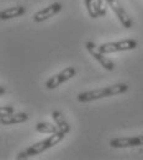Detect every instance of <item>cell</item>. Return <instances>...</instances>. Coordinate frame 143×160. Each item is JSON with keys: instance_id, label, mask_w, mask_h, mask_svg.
<instances>
[{"instance_id": "cell-3", "label": "cell", "mask_w": 143, "mask_h": 160, "mask_svg": "<svg viewBox=\"0 0 143 160\" xmlns=\"http://www.w3.org/2000/svg\"><path fill=\"white\" fill-rule=\"evenodd\" d=\"M137 41L136 40H123L119 42H109L99 46V49L102 53H115V52H123V51H132L137 48Z\"/></svg>"}, {"instance_id": "cell-14", "label": "cell", "mask_w": 143, "mask_h": 160, "mask_svg": "<svg viewBox=\"0 0 143 160\" xmlns=\"http://www.w3.org/2000/svg\"><path fill=\"white\" fill-rule=\"evenodd\" d=\"M11 113H15L14 106H1L0 107V116H9Z\"/></svg>"}, {"instance_id": "cell-4", "label": "cell", "mask_w": 143, "mask_h": 160, "mask_svg": "<svg viewBox=\"0 0 143 160\" xmlns=\"http://www.w3.org/2000/svg\"><path fill=\"white\" fill-rule=\"evenodd\" d=\"M75 74H77V69H75L74 67H68V68L63 69L62 72H59L58 74H56V75H53L52 78H49V79L46 81L44 86H46L48 90H53V89H56L57 86H59L61 84L68 81L69 79H72L73 77H75Z\"/></svg>"}, {"instance_id": "cell-16", "label": "cell", "mask_w": 143, "mask_h": 160, "mask_svg": "<svg viewBox=\"0 0 143 160\" xmlns=\"http://www.w3.org/2000/svg\"><path fill=\"white\" fill-rule=\"evenodd\" d=\"M0 92H1V95H3V94H5V89H4L3 86H1V89H0Z\"/></svg>"}, {"instance_id": "cell-7", "label": "cell", "mask_w": 143, "mask_h": 160, "mask_svg": "<svg viewBox=\"0 0 143 160\" xmlns=\"http://www.w3.org/2000/svg\"><path fill=\"white\" fill-rule=\"evenodd\" d=\"M62 9H63V6H62L61 2H53V4L48 5L47 8L37 11L33 15V21L35 22H42L44 20H48V19L53 18L54 15H57L58 12H61Z\"/></svg>"}, {"instance_id": "cell-5", "label": "cell", "mask_w": 143, "mask_h": 160, "mask_svg": "<svg viewBox=\"0 0 143 160\" xmlns=\"http://www.w3.org/2000/svg\"><path fill=\"white\" fill-rule=\"evenodd\" d=\"M85 47H86L88 52H89L95 59L101 64V67L104 68V69H106V70H109V72H112V70L115 69V64H114V62H112L111 59H109V58L105 56V53H102L101 51L99 49V47H98L94 42H91V41L86 42Z\"/></svg>"}, {"instance_id": "cell-15", "label": "cell", "mask_w": 143, "mask_h": 160, "mask_svg": "<svg viewBox=\"0 0 143 160\" xmlns=\"http://www.w3.org/2000/svg\"><path fill=\"white\" fill-rule=\"evenodd\" d=\"M96 1H98V8H99L100 16H105L106 15V6H109L107 1L106 0H96Z\"/></svg>"}, {"instance_id": "cell-6", "label": "cell", "mask_w": 143, "mask_h": 160, "mask_svg": "<svg viewBox=\"0 0 143 160\" xmlns=\"http://www.w3.org/2000/svg\"><path fill=\"white\" fill-rule=\"evenodd\" d=\"M109 8L115 12V15L117 16L119 21L122 23L125 28H131L133 26V21L130 18V15L127 14V11L122 8V5L120 4L119 0H106Z\"/></svg>"}, {"instance_id": "cell-9", "label": "cell", "mask_w": 143, "mask_h": 160, "mask_svg": "<svg viewBox=\"0 0 143 160\" xmlns=\"http://www.w3.org/2000/svg\"><path fill=\"white\" fill-rule=\"evenodd\" d=\"M26 14V8L25 6H13V8H8L5 10H3L0 12V19L1 20H10L14 18H20L22 15Z\"/></svg>"}, {"instance_id": "cell-12", "label": "cell", "mask_w": 143, "mask_h": 160, "mask_svg": "<svg viewBox=\"0 0 143 160\" xmlns=\"http://www.w3.org/2000/svg\"><path fill=\"white\" fill-rule=\"evenodd\" d=\"M36 131L40 132V133H49V134H53L56 132L59 131V128L57 127V124H52V123H48V122H38L36 124Z\"/></svg>"}, {"instance_id": "cell-11", "label": "cell", "mask_w": 143, "mask_h": 160, "mask_svg": "<svg viewBox=\"0 0 143 160\" xmlns=\"http://www.w3.org/2000/svg\"><path fill=\"white\" fill-rule=\"evenodd\" d=\"M51 116H52V118L54 121V123L57 124V127L59 128V131L64 132V133H69L70 132V126L67 122L65 117L63 116L62 112H59V111H53Z\"/></svg>"}, {"instance_id": "cell-13", "label": "cell", "mask_w": 143, "mask_h": 160, "mask_svg": "<svg viewBox=\"0 0 143 160\" xmlns=\"http://www.w3.org/2000/svg\"><path fill=\"white\" fill-rule=\"evenodd\" d=\"M88 14L91 19H98L100 18V12H99V8H98V1L96 0H84Z\"/></svg>"}, {"instance_id": "cell-2", "label": "cell", "mask_w": 143, "mask_h": 160, "mask_svg": "<svg viewBox=\"0 0 143 160\" xmlns=\"http://www.w3.org/2000/svg\"><path fill=\"white\" fill-rule=\"evenodd\" d=\"M67 133L58 131L56 133H53L52 136H49L48 138H46L44 140H41L33 145H31L30 148H27L26 150L21 152L20 154L18 155V159H26V158H30V157H33V155H38L43 152H46L47 149L54 147L56 144H58L61 140H63V138L65 137Z\"/></svg>"}, {"instance_id": "cell-1", "label": "cell", "mask_w": 143, "mask_h": 160, "mask_svg": "<svg viewBox=\"0 0 143 160\" xmlns=\"http://www.w3.org/2000/svg\"><path fill=\"white\" fill-rule=\"evenodd\" d=\"M127 90H128V85L125 84V82H120V84L110 85L105 89H96V90H91V91L80 92V94H78L77 99L79 102H90V101L99 100L102 98H109V96L125 94Z\"/></svg>"}, {"instance_id": "cell-10", "label": "cell", "mask_w": 143, "mask_h": 160, "mask_svg": "<svg viewBox=\"0 0 143 160\" xmlns=\"http://www.w3.org/2000/svg\"><path fill=\"white\" fill-rule=\"evenodd\" d=\"M27 120H28V116L25 112L11 113L9 116H0V123L3 126H11V124H16V123H22Z\"/></svg>"}, {"instance_id": "cell-8", "label": "cell", "mask_w": 143, "mask_h": 160, "mask_svg": "<svg viewBox=\"0 0 143 160\" xmlns=\"http://www.w3.org/2000/svg\"><path fill=\"white\" fill-rule=\"evenodd\" d=\"M110 145L112 148H128V147H140L143 145V134L137 137H127V138H115L110 140Z\"/></svg>"}]
</instances>
